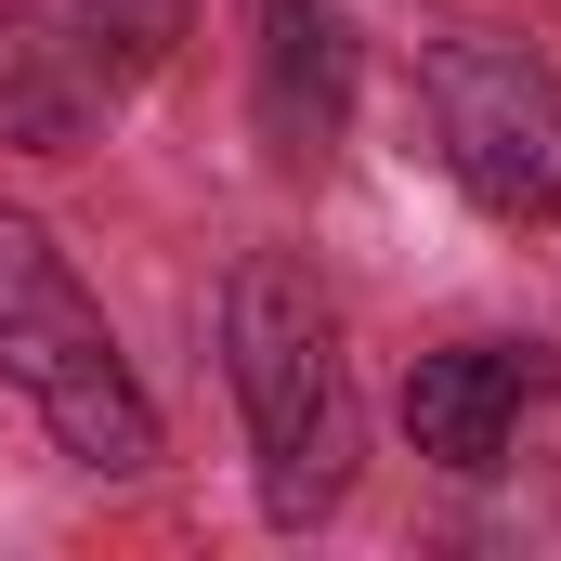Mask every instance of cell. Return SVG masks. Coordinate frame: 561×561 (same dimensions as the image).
<instances>
[{"instance_id": "6da1fadb", "label": "cell", "mask_w": 561, "mask_h": 561, "mask_svg": "<svg viewBox=\"0 0 561 561\" xmlns=\"http://www.w3.org/2000/svg\"><path fill=\"white\" fill-rule=\"evenodd\" d=\"M222 379H236V419H249V457H262V523L275 536L340 523V496L366 470V405H353L327 300L287 262H236V287H222Z\"/></svg>"}, {"instance_id": "52a82bcc", "label": "cell", "mask_w": 561, "mask_h": 561, "mask_svg": "<svg viewBox=\"0 0 561 561\" xmlns=\"http://www.w3.org/2000/svg\"><path fill=\"white\" fill-rule=\"evenodd\" d=\"M53 13L92 39V66H105L118 92H144V79L183 53V13H196V0H53Z\"/></svg>"}, {"instance_id": "277c9868", "label": "cell", "mask_w": 561, "mask_h": 561, "mask_svg": "<svg viewBox=\"0 0 561 561\" xmlns=\"http://www.w3.org/2000/svg\"><path fill=\"white\" fill-rule=\"evenodd\" d=\"M249 105L275 157H327L353 118V26L340 0H249Z\"/></svg>"}, {"instance_id": "8992f818", "label": "cell", "mask_w": 561, "mask_h": 561, "mask_svg": "<svg viewBox=\"0 0 561 561\" xmlns=\"http://www.w3.org/2000/svg\"><path fill=\"white\" fill-rule=\"evenodd\" d=\"M105 105H118V79L92 66V39L39 0V13H0V144L13 157H79V144L105 131Z\"/></svg>"}, {"instance_id": "3957f363", "label": "cell", "mask_w": 561, "mask_h": 561, "mask_svg": "<svg viewBox=\"0 0 561 561\" xmlns=\"http://www.w3.org/2000/svg\"><path fill=\"white\" fill-rule=\"evenodd\" d=\"M431 92V131H444V170L483 222H561V66L523 53V39H431L419 66Z\"/></svg>"}, {"instance_id": "7a4b0ae2", "label": "cell", "mask_w": 561, "mask_h": 561, "mask_svg": "<svg viewBox=\"0 0 561 561\" xmlns=\"http://www.w3.org/2000/svg\"><path fill=\"white\" fill-rule=\"evenodd\" d=\"M0 379L26 392V419L92 483H144L157 470V392L131 379L105 300L53 249V222H26V209H0Z\"/></svg>"}, {"instance_id": "5b68a950", "label": "cell", "mask_w": 561, "mask_h": 561, "mask_svg": "<svg viewBox=\"0 0 561 561\" xmlns=\"http://www.w3.org/2000/svg\"><path fill=\"white\" fill-rule=\"evenodd\" d=\"M536 379H549V366L510 353V340L419 353V366H405V444H419L431 470L483 483V470H510V431H523V392H536Z\"/></svg>"}]
</instances>
